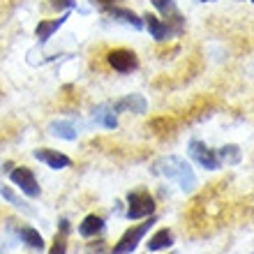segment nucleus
I'll list each match as a JSON object with an SVG mask.
<instances>
[{
  "label": "nucleus",
  "mask_w": 254,
  "mask_h": 254,
  "mask_svg": "<svg viewBox=\"0 0 254 254\" xmlns=\"http://www.w3.org/2000/svg\"><path fill=\"white\" fill-rule=\"evenodd\" d=\"M143 26L148 28V33L153 35V40L155 42H167L169 37H174L176 35V30L171 26H169L167 21H162V19H157L155 14H143Z\"/></svg>",
  "instance_id": "8"
},
{
  "label": "nucleus",
  "mask_w": 254,
  "mask_h": 254,
  "mask_svg": "<svg viewBox=\"0 0 254 254\" xmlns=\"http://www.w3.org/2000/svg\"><path fill=\"white\" fill-rule=\"evenodd\" d=\"M0 196H2L5 201H9L12 206H16V208L21 210V213H26V215H35L33 208L28 206V203H26L23 199H19V196L14 194V190H12V188H7V185H2V188H0Z\"/></svg>",
  "instance_id": "18"
},
{
  "label": "nucleus",
  "mask_w": 254,
  "mask_h": 254,
  "mask_svg": "<svg viewBox=\"0 0 254 254\" xmlns=\"http://www.w3.org/2000/svg\"><path fill=\"white\" fill-rule=\"evenodd\" d=\"M107 61L116 72H121V74H129L139 67V58H136V54L129 51V49H114V51L107 56Z\"/></svg>",
  "instance_id": "6"
},
{
  "label": "nucleus",
  "mask_w": 254,
  "mask_h": 254,
  "mask_svg": "<svg viewBox=\"0 0 254 254\" xmlns=\"http://www.w3.org/2000/svg\"><path fill=\"white\" fill-rule=\"evenodd\" d=\"M241 148L234 146V143H229V146H222L217 150V157H220L222 164H238L241 162Z\"/></svg>",
  "instance_id": "19"
},
{
  "label": "nucleus",
  "mask_w": 254,
  "mask_h": 254,
  "mask_svg": "<svg viewBox=\"0 0 254 254\" xmlns=\"http://www.w3.org/2000/svg\"><path fill=\"white\" fill-rule=\"evenodd\" d=\"M188 155L199 164V167L208 169V171H217V169H222V162H220V157H217V150L208 148L206 143L199 141V139H192L188 143Z\"/></svg>",
  "instance_id": "4"
},
{
  "label": "nucleus",
  "mask_w": 254,
  "mask_h": 254,
  "mask_svg": "<svg viewBox=\"0 0 254 254\" xmlns=\"http://www.w3.org/2000/svg\"><path fill=\"white\" fill-rule=\"evenodd\" d=\"M155 222H157V217L155 215H150L148 220H143L141 224H136V227L127 229L125 234L121 236V241L114 245V250H111V254H132L134 250L139 248V243L143 241V236L150 231V227H153Z\"/></svg>",
  "instance_id": "2"
},
{
  "label": "nucleus",
  "mask_w": 254,
  "mask_h": 254,
  "mask_svg": "<svg viewBox=\"0 0 254 254\" xmlns=\"http://www.w3.org/2000/svg\"><path fill=\"white\" fill-rule=\"evenodd\" d=\"M174 241H176L174 231H169V229H160V231H157V234L146 243V248H148V252H162V250L174 248Z\"/></svg>",
  "instance_id": "15"
},
{
  "label": "nucleus",
  "mask_w": 254,
  "mask_h": 254,
  "mask_svg": "<svg viewBox=\"0 0 254 254\" xmlns=\"http://www.w3.org/2000/svg\"><path fill=\"white\" fill-rule=\"evenodd\" d=\"M201 2H215V0H201Z\"/></svg>",
  "instance_id": "22"
},
{
  "label": "nucleus",
  "mask_w": 254,
  "mask_h": 254,
  "mask_svg": "<svg viewBox=\"0 0 254 254\" xmlns=\"http://www.w3.org/2000/svg\"><path fill=\"white\" fill-rule=\"evenodd\" d=\"M102 231H104V220L100 215H88L86 220L79 224V236H83V238H95Z\"/></svg>",
  "instance_id": "16"
},
{
  "label": "nucleus",
  "mask_w": 254,
  "mask_h": 254,
  "mask_svg": "<svg viewBox=\"0 0 254 254\" xmlns=\"http://www.w3.org/2000/svg\"><path fill=\"white\" fill-rule=\"evenodd\" d=\"M109 14L114 16V19L123 21V23H127V26H132L134 30H143V16H139V14H134L132 9H127V7H111L109 9Z\"/></svg>",
  "instance_id": "14"
},
{
  "label": "nucleus",
  "mask_w": 254,
  "mask_h": 254,
  "mask_svg": "<svg viewBox=\"0 0 254 254\" xmlns=\"http://www.w3.org/2000/svg\"><path fill=\"white\" fill-rule=\"evenodd\" d=\"M9 178H12L14 185L26 194V196H30V199H37V196L42 194V188H40V183H37V178H35L33 169L16 167V169L9 171Z\"/></svg>",
  "instance_id": "5"
},
{
  "label": "nucleus",
  "mask_w": 254,
  "mask_h": 254,
  "mask_svg": "<svg viewBox=\"0 0 254 254\" xmlns=\"http://www.w3.org/2000/svg\"><path fill=\"white\" fill-rule=\"evenodd\" d=\"M169 254H178V252H169Z\"/></svg>",
  "instance_id": "23"
},
{
  "label": "nucleus",
  "mask_w": 254,
  "mask_h": 254,
  "mask_svg": "<svg viewBox=\"0 0 254 254\" xmlns=\"http://www.w3.org/2000/svg\"><path fill=\"white\" fill-rule=\"evenodd\" d=\"M47 7L49 9H58V12H67L76 7V0H47Z\"/></svg>",
  "instance_id": "20"
},
{
  "label": "nucleus",
  "mask_w": 254,
  "mask_h": 254,
  "mask_svg": "<svg viewBox=\"0 0 254 254\" xmlns=\"http://www.w3.org/2000/svg\"><path fill=\"white\" fill-rule=\"evenodd\" d=\"M49 132L65 141H76L79 136V125H74L72 121H54L49 125Z\"/></svg>",
  "instance_id": "13"
},
{
  "label": "nucleus",
  "mask_w": 254,
  "mask_h": 254,
  "mask_svg": "<svg viewBox=\"0 0 254 254\" xmlns=\"http://www.w3.org/2000/svg\"><path fill=\"white\" fill-rule=\"evenodd\" d=\"M153 174L164 176L169 181H176L183 192H194V190H196V183H199L192 171V167L188 164V160H183L178 155L160 157V160L153 164Z\"/></svg>",
  "instance_id": "1"
},
{
  "label": "nucleus",
  "mask_w": 254,
  "mask_h": 254,
  "mask_svg": "<svg viewBox=\"0 0 254 254\" xmlns=\"http://www.w3.org/2000/svg\"><path fill=\"white\" fill-rule=\"evenodd\" d=\"M252 2H254V0H252Z\"/></svg>",
  "instance_id": "24"
},
{
  "label": "nucleus",
  "mask_w": 254,
  "mask_h": 254,
  "mask_svg": "<svg viewBox=\"0 0 254 254\" xmlns=\"http://www.w3.org/2000/svg\"><path fill=\"white\" fill-rule=\"evenodd\" d=\"M49 254H67V234H58L54 241V248L49 250Z\"/></svg>",
  "instance_id": "21"
},
{
  "label": "nucleus",
  "mask_w": 254,
  "mask_h": 254,
  "mask_svg": "<svg viewBox=\"0 0 254 254\" xmlns=\"http://www.w3.org/2000/svg\"><path fill=\"white\" fill-rule=\"evenodd\" d=\"M19 236H21V241L26 243L28 248H33V250H44V238L40 236V231L33 227H21L19 229Z\"/></svg>",
  "instance_id": "17"
},
{
  "label": "nucleus",
  "mask_w": 254,
  "mask_h": 254,
  "mask_svg": "<svg viewBox=\"0 0 254 254\" xmlns=\"http://www.w3.org/2000/svg\"><path fill=\"white\" fill-rule=\"evenodd\" d=\"M114 107L116 114H121V111H132L136 116H143L148 111V102L143 100V95H125L123 100H118Z\"/></svg>",
  "instance_id": "10"
},
{
  "label": "nucleus",
  "mask_w": 254,
  "mask_h": 254,
  "mask_svg": "<svg viewBox=\"0 0 254 254\" xmlns=\"http://www.w3.org/2000/svg\"><path fill=\"white\" fill-rule=\"evenodd\" d=\"M69 19V12H65L63 16H58V19H49V21H40L37 23V28H35V37L40 40V44H44V42L51 40V35L58 30V28H63V23Z\"/></svg>",
  "instance_id": "11"
},
{
  "label": "nucleus",
  "mask_w": 254,
  "mask_h": 254,
  "mask_svg": "<svg viewBox=\"0 0 254 254\" xmlns=\"http://www.w3.org/2000/svg\"><path fill=\"white\" fill-rule=\"evenodd\" d=\"M93 125H102L107 129H116L118 127V118L111 104H102V107L93 109Z\"/></svg>",
  "instance_id": "12"
},
{
  "label": "nucleus",
  "mask_w": 254,
  "mask_h": 254,
  "mask_svg": "<svg viewBox=\"0 0 254 254\" xmlns=\"http://www.w3.org/2000/svg\"><path fill=\"white\" fill-rule=\"evenodd\" d=\"M35 160L44 162L49 169H54V171H61V169H67L72 164V160L67 157L65 153H58V150H51V148H37L35 150Z\"/></svg>",
  "instance_id": "9"
},
{
  "label": "nucleus",
  "mask_w": 254,
  "mask_h": 254,
  "mask_svg": "<svg viewBox=\"0 0 254 254\" xmlns=\"http://www.w3.org/2000/svg\"><path fill=\"white\" fill-rule=\"evenodd\" d=\"M155 215V199L146 190H134L127 194V220H141V217H150Z\"/></svg>",
  "instance_id": "3"
},
{
  "label": "nucleus",
  "mask_w": 254,
  "mask_h": 254,
  "mask_svg": "<svg viewBox=\"0 0 254 254\" xmlns=\"http://www.w3.org/2000/svg\"><path fill=\"white\" fill-rule=\"evenodd\" d=\"M153 7L157 12L164 14V19L167 23L176 30V35H181L185 30V19H183V14L178 12V5H176V0H150Z\"/></svg>",
  "instance_id": "7"
}]
</instances>
